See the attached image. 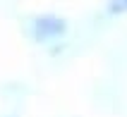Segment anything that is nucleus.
<instances>
[{
    "instance_id": "nucleus-1",
    "label": "nucleus",
    "mask_w": 127,
    "mask_h": 117,
    "mask_svg": "<svg viewBox=\"0 0 127 117\" xmlns=\"http://www.w3.org/2000/svg\"><path fill=\"white\" fill-rule=\"evenodd\" d=\"M65 31V24L63 19H55V17H43V19H36L34 24V34L36 38L41 41H48V38H55Z\"/></svg>"
},
{
    "instance_id": "nucleus-2",
    "label": "nucleus",
    "mask_w": 127,
    "mask_h": 117,
    "mask_svg": "<svg viewBox=\"0 0 127 117\" xmlns=\"http://www.w3.org/2000/svg\"><path fill=\"white\" fill-rule=\"evenodd\" d=\"M127 10V0H108V12H125Z\"/></svg>"
}]
</instances>
